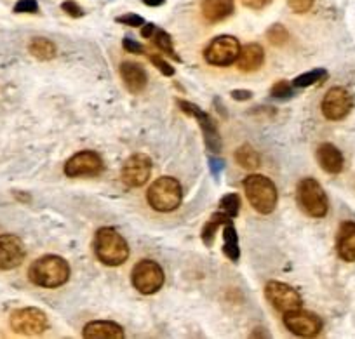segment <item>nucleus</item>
I'll return each instance as SVG.
<instances>
[{"label":"nucleus","mask_w":355,"mask_h":339,"mask_svg":"<svg viewBox=\"0 0 355 339\" xmlns=\"http://www.w3.org/2000/svg\"><path fill=\"white\" fill-rule=\"evenodd\" d=\"M220 209L221 212H225L230 218H235L241 211V198H239L237 193H228L225 197H221L220 200Z\"/></svg>","instance_id":"nucleus-28"},{"label":"nucleus","mask_w":355,"mask_h":339,"mask_svg":"<svg viewBox=\"0 0 355 339\" xmlns=\"http://www.w3.org/2000/svg\"><path fill=\"white\" fill-rule=\"evenodd\" d=\"M200 11L207 21L218 23L234 15L235 4L234 0H202Z\"/></svg>","instance_id":"nucleus-20"},{"label":"nucleus","mask_w":355,"mask_h":339,"mask_svg":"<svg viewBox=\"0 0 355 339\" xmlns=\"http://www.w3.org/2000/svg\"><path fill=\"white\" fill-rule=\"evenodd\" d=\"M164 280H166V275H164L162 266L157 261H152V259H141L132 268V286L138 293L145 294V296L159 293L164 286Z\"/></svg>","instance_id":"nucleus-6"},{"label":"nucleus","mask_w":355,"mask_h":339,"mask_svg":"<svg viewBox=\"0 0 355 339\" xmlns=\"http://www.w3.org/2000/svg\"><path fill=\"white\" fill-rule=\"evenodd\" d=\"M265 63V51L259 44H248L241 47L237 58V67L241 71H256Z\"/></svg>","instance_id":"nucleus-21"},{"label":"nucleus","mask_w":355,"mask_h":339,"mask_svg":"<svg viewBox=\"0 0 355 339\" xmlns=\"http://www.w3.org/2000/svg\"><path fill=\"white\" fill-rule=\"evenodd\" d=\"M9 324L16 334L40 336L46 332L49 322H47V315L39 308H19L11 313Z\"/></svg>","instance_id":"nucleus-7"},{"label":"nucleus","mask_w":355,"mask_h":339,"mask_svg":"<svg viewBox=\"0 0 355 339\" xmlns=\"http://www.w3.org/2000/svg\"><path fill=\"white\" fill-rule=\"evenodd\" d=\"M245 197L249 204L252 205L256 212L259 214H270L275 211L277 205V188L272 183L270 177L261 176V174H251L242 181Z\"/></svg>","instance_id":"nucleus-3"},{"label":"nucleus","mask_w":355,"mask_h":339,"mask_svg":"<svg viewBox=\"0 0 355 339\" xmlns=\"http://www.w3.org/2000/svg\"><path fill=\"white\" fill-rule=\"evenodd\" d=\"M26 251L16 235H0V270H15L25 259Z\"/></svg>","instance_id":"nucleus-15"},{"label":"nucleus","mask_w":355,"mask_h":339,"mask_svg":"<svg viewBox=\"0 0 355 339\" xmlns=\"http://www.w3.org/2000/svg\"><path fill=\"white\" fill-rule=\"evenodd\" d=\"M150 61H152L153 67H155L160 73L166 75V77H173L174 75V68L171 67L162 56H159V54H152V56H150Z\"/></svg>","instance_id":"nucleus-31"},{"label":"nucleus","mask_w":355,"mask_h":339,"mask_svg":"<svg viewBox=\"0 0 355 339\" xmlns=\"http://www.w3.org/2000/svg\"><path fill=\"white\" fill-rule=\"evenodd\" d=\"M354 98L345 87H333L322 99V113L327 121H341L350 113Z\"/></svg>","instance_id":"nucleus-12"},{"label":"nucleus","mask_w":355,"mask_h":339,"mask_svg":"<svg viewBox=\"0 0 355 339\" xmlns=\"http://www.w3.org/2000/svg\"><path fill=\"white\" fill-rule=\"evenodd\" d=\"M223 252L230 261H239L241 258V249H239V235L235 226L227 223L223 228Z\"/></svg>","instance_id":"nucleus-23"},{"label":"nucleus","mask_w":355,"mask_h":339,"mask_svg":"<svg viewBox=\"0 0 355 339\" xmlns=\"http://www.w3.org/2000/svg\"><path fill=\"white\" fill-rule=\"evenodd\" d=\"M28 51L32 53L33 58H37L40 61H49L56 56V46L49 39H42V37L33 39L30 42Z\"/></svg>","instance_id":"nucleus-25"},{"label":"nucleus","mask_w":355,"mask_h":339,"mask_svg":"<svg viewBox=\"0 0 355 339\" xmlns=\"http://www.w3.org/2000/svg\"><path fill=\"white\" fill-rule=\"evenodd\" d=\"M239 53H241V44L232 35H220L211 40L209 46L206 47L204 58L213 67H230L237 61Z\"/></svg>","instance_id":"nucleus-8"},{"label":"nucleus","mask_w":355,"mask_h":339,"mask_svg":"<svg viewBox=\"0 0 355 339\" xmlns=\"http://www.w3.org/2000/svg\"><path fill=\"white\" fill-rule=\"evenodd\" d=\"M121 75L124 85L128 87L129 92L132 94H139L141 91H145L146 84H148V77H146V71L143 70V67L136 63H125L121 64Z\"/></svg>","instance_id":"nucleus-17"},{"label":"nucleus","mask_w":355,"mask_h":339,"mask_svg":"<svg viewBox=\"0 0 355 339\" xmlns=\"http://www.w3.org/2000/svg\"><path fill=\"white\" fill-rule=\"evenodd\" d=\"M94 254L103 265L121 266L129 258V245L115 228L103 226L94 235Z\"/></svg>","instance_id":"nucleus-2"},{"label":"nucleus","mask_w":355,"mask_h":339,"mask_svg":"<svg viewBox=\"0 0 355 339\" xmlns=\"http://www.w3.org/2000/svg\"><path fill=\"white\" fill-rule=\"evenodd\" d=\"M115 21L121 23V25H128L132 26V28H139V26L145 25V19L138 15H124V16H119L115 18Z\"/></svg>","instance_id":"nucleus-33"},{"label":"nucleus","mask_w":355,"mask_h":339,"mask_svg":"<svg viewBox=\"0 0 355 339\" xmlns=\"http://www.w3.org/2000/svg\"><path fill=\"white\" fill-rule=\"evenodd\" d=\"M82 336L85 339H122L124 338V329L115 322H89L82 331Z\"/></svg>","instance_id":"nucleus-16"},{"label":"nucleus","mask_w":355,"mask_h":339,"mask_svg":"<svg viewBox=\"0 0 355 339\" xmlns=\"http://www.w3.org/2000/svg\"><path fill=\"white\" fill-rule=\"evenodd\" d=\"M296 197H298V204L305 214L312 216V218H324L329 209V202H327V195L320 183L313 177H303L296 188Z\"/></svg>","instance_id":"nucleus-5"},{"label":"nucleus","mask_w":355,"mask_h":339,"mask_svg":"<svg viewBox=\"0 0 355 339\" xmlns=\"http://www.w3.org/2000/svg\"><path fill=\"white\" fill-rule=\"evenodd\" d=\"M157 30V26L153 25V23H145V25H143V28H141V35L145 37V39H152V35H153V32H155Z\"/></svg>","instance_id":"nucleus-40"},{"label":"nucleus","mask_w":355,"mask_h":339,"mask_svg":"<svg viewBox=\"0 0 355 339\" xmlns=\"http://www.w3.org/2000/svg\"><path fill=\"white\" fill-rule=\"evenodd\" d=\"M266 37L274 46H284L289 40V32L282 25H274L270 26V30L266 32Z\"/></svg>","instance_id":"nucleus-29"},{"label":"nucleus","mask_w":355,"mask_h":339,"mask_svg":"<svg viewBox=\"0 0 355 339\" xmlns=\"http://www.w3.org/2000/svg\"><path fill=\"white\" fill-rule=\"evenodd\" d=\"M143 4L148 6V8H159V6H162L166 0H141Z\"/></svg>","instance_id":"nucleus-41"},{"label":"nucleus","mask_w":355,"mask_h":339,"mask_svg":"<svg viewBox=\"0 0 355 339\" xmlns=\"http://www.w3.org/2000/svg\"><path fill=\"white\" fill-rule=\"evenodd\" d=\"M317 160H319V166L329 174H340L343 171V155L331 143H322L317 148Z\"/></svg>","instance_id":"nucleus-19"},{"label":"nucleus","mask_w":355,"mask_h":339,"mask_svg":"<svg viewBox=\"0 0 355 339\" xmlns=\"http://www.w3.org/2000/svg\"><path fill=\"white\" fill-rule=\"evenodd\" d=\"M28 279L32 284L46 289H56L70 279V266L61 256L47 254L35 259L28 270Z\"/></svg>","instance_id":"nucleus-1"},{"label":"nucleus","mask_w":355,"mask_h":339,"mask_svg":"<svg viewBox=\"0 0 355 339\" xmlns=\"http://www.w3.org/2000/svg\"><path fill=\"white\" fill-rule=\"evenodd\" d=\"M152 40H153V44H155V46L159 47V49L162 51L164 54H167V56H171V58H173V60L180 61V56H178V54L174 53L173 39H171L169 33L164 32V30H160V28H157L155 32H153Z\"/></svg>","instance_id":"nucleus-26"},{"label":"nucleus","mask_w":355,"mask_h":339,"mask_svg":"<svg viewBox=\"0 0 355 339\" xmlns=\"http://www.w3.org/2000/svg\"><path fill=\"white\" fill-rule=\"evenodd\" d=\"M37 11H39L37 0H19L15 6V12H18V15H23V12H26V15H35Z\"/></svg>","instance_id":"nucleus-32"},{"label":"nucleus","mask_w":355,"mask_h":339,"mask_svg":"<svg viewBox=\"0 0 355 339\" xmlns=\"http://www.w3.org/2000/svg\"><path fill=\"white\" fill-rule=\"evenodd\" d=\"M288 4L293 11L303 15V12H309L312 9L313 0H288Z\"/></svg>","instance_id":"nucleus-35"},{"label":"nucleus","mask_w":355,"mask_h":339,"mask_svg":"<svg viewBox=\"0 0 355 339\" xmlns=\"http://www.w3.org/2000/svg\"><path fill=\"white\" fill-rule=\"evenodd\" d=\"M235 162L245 171H256L261 164L259 159V153L252 148L251 145H242L239 146L237 152H235Z\"/></svg>","instance_id":"nucleus-24"},{"label":"nucleus","mask_w":355,"mask_h":339,"mask_svg":"<svg viewBox=\"0 0 355 339\" xmlns=\"http://www.w3.org/2000/svg\"><path fill=\"white\" fill-rule=\"evenodd\" d=\"M122 46H124V49L128 51V53H131V54H143V53H145V47H143L139 42H136L135 39H131V37H125V39L122 40Z\"/></svg>","instance_id":"nucleus-36"},{"label":"nucleus","mask_w":355,"mask_h":339,"mask_svg":"<svg viewBox=\"0 0 355 339\" xmlns=\"http://www.w3.org/2000/svg\"><path fill=\"white\" fill-rule=\"evenodd\" d=\"M152 160L145 153H135L125 160L122 167V181L131 188H139L150 180Z\"/></svg>","instance_id":"nucleus-14"},{"label":"nucleus","mask_w":355,"mask_h":339,"mask_svg":"<svg viewBox=\"0 0 355 339\" xmlns=\"http://www.w3.org/2000/svg\"><path fill=\"white\" fill-rule=\"evenodd\" d=\"M63 171L68 177L98 176L103 171V160L98 153L85 150V152H78L71 159H68Z\"/></svg>","instance_id":"nucleus-13"},{"label":"nucleus","mask_w":355,"mask_h":339,"mask_svg":"<svg viewBox=\"0 0 355 339\" xmlns=\"http://www.w3.org/2000/svg\"><path fill=\"white\" fill-rule=\"evenodd\" d=\"M241 2L249 9H263L270 4L272 0H241Z\"/></svg>","instance_id":"nucleus-38"},{"label":"nucleus","mask_w":355,"mask_h":339,"mask_svg":"<svg viewBox=\"0 0 355 339\" xmlns=\"http://www.w3.org/2000/svg\"><path fill=\"white\" fill-rule=\"evenodd\" d=\"M178 106L183 110L185 113L192 115L197 122H199L200 129H202V134H204V143H206L207 150L213 153H220L221 152V138H220V132H218L216 128V122L213 121L209 113L204 112L202 108H199L197 105L190 101H183L180 99L178 101Z\"/></svg>","instance_id":"nucleus-9"},{"label":"nucleus","mask_w":355,"mask_h":339,"mask_svg":"<svg viewBox=\"0 0 355 339\" xmlns=\"http://www.w3.org/2000/svg\"><path fill=\"white\" fill-rule=\"evenodd\" d=\"M326 77H327V71L324 70V68H317V70L306 71V73L298 75V77L293 80V85H295V89L310 87V85L317 84V82H322Z\"/></svg>","instance_id":"nucleus-27"},{"label":"nucleus","mask_w":355,"mask_h":339,"mask_svg":"<svg viewBox=\"0 0 355 339\" xmlns=\"http://www.w3.org/2000/svg\"><path fill=\"white\" fill-rule=\"evenodd\" d=\"M336 249L343 261H355V223H341L336 238Z\"/></svg>","instance_id":"nucleus-18"},{"label":"nucleus","mask_w":355,"mask_h":339,"mask_svg":"<svg viewBox=\"0 0 355 339\" xmlns=\"http://www.w3.org/2000/svg\"><path fill=\"white\" fill-rule=\"evenodd\" d=\"M270 92L272 96L277 99H289L295 96V85L289 84L288 80H279L277 84H274Z\"/></svg>","instance_id":"nucleus-30"},{"label":"nucleus","mask_w":355,"mask_h":339,"mask_svg":"<svg viewBox=\"0 0 355 339\" xmlns=\"http://www.w3.org/2000/svg\"><path fill=\"white\" fill-rule=\"evenodd\" d=\"M61 9H63L68 16H71V18H80V16H84V9H82L75 0H67V2H63V4H61Z\"/></svg>","instance_id":"nucleus-34"},{"label":"nucleus","mask_w":355,"mask_h":339,"mask_svg":"<svg viewBox=\"0 0 355 339\" xmlns=\"http://www.w3.org/2000/svg\"><path fill=\"white\" fill-rule=\"evenodd\" d=\"M182 184L171 176H162L157 181H153L150 184L148 191H146V200L152 205V209L159 212L176 211L180 204H182Z\"/></svg>","instance_id":"nucleus-4"},{"label":"nucleus","mask_w":355,"mask_h":339,"mask_svg":"<svg viewBox=\"0 0 355 339\" xmlns=\"http://www.w3.org/2000/svg\"><path fill=\"white\" fill-rule=\"evenodd\" d=\"M265 297L268 303L281 313H288V311L298 310L302 308V296L296 289L291 286L279 280H272L265 286Z\"/></svg>","instance_id":"nucleus-10"},{"label":"nucleus","mask_w":355,"mask_h":339,"mask_svg":"<svg viewBox=\"0 0 355 339\" xmlns=\"http://www.w3.org/2000/svg\"><path fill=\"white\" fill-rule=\"evenodd\" d=\"M209 169L214 177H220L225 171V162L221 159H216V157H209Z\"/></svg>","instance_id":"nucleus-37"},{"label":"nucleus","mask_w":355,"mask_h":339,"mask_svg":"<svg viewBox=\"0 0 355 339\" xmlns=\"http://www.w3.org/2000/svg\"><path fill=\"white\" fill-rule=\"evenodd\" d=\"M232 98L237 99V101H248L252 98V92L244 91V89H235V91H232Z\"/></svg>","instance_id":"nucleus-39"},{"label":"nucleus","mask_w":355,"mask_h":339,"mask_svg":"<svg viewBox=\"0 0 355 339\" xmlns=\"http://www.w3.org/2000/svg\"><path fill=\"white\" fill-rule=\"evenodd\" d=\"M284 325L298 338H315L322 331V320L312 311L298 308L284 313Z\"/></svg>","instance_id":"nucleus-11"},{"label":"nucleus","mask_w":355,"mask_h":339,"mask_svg":"<svg viewBox=\"0 0 355 339\" xmlns=\"http://www.w3.org/2000/svg\"><path fill=\"white\" fill-rule=\"evenodd\" d=\"M230 221L232 218L225 214V212H216V214L211 216L209 221L202 226V242L206 244V247H211V245L214 244V238H216L220 226H225Z\"/></svg>","instance_id":"nucleus-22"}]
</instances>
